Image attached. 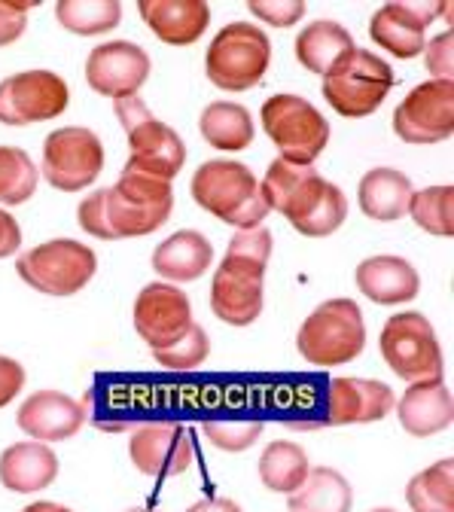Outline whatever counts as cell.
<instances>
[{"mask_svg": "<svg viewBox=\"0 0 454 512\" xmlns=\"http://www.w3.org/2000/svg\"><path fill=\"white\" fill-rule=\"evenodd\" d=\"M354 37L351 31L336 22V19H317L311 25H305L299 34H296V43H293V52H296V61L308 74H317V77H327V71L333 64L348 52L354 49Z\"/></svg>", "mask_w": 454, "mask_h": 512, "instance_id": "27", "label": "cell"}, {"mask_svg": "<svg viewBox=\"0 0 454 512\" xmlns=\"http://www.w3.org/2000/svg\"><path fill=\"white\" fill-rule=\"evenodd\" d=\"M135 330L147 342L150 351H162L174 345L196 320H192V302L189 296L168 281L147 284L132 308Z\"/></svg>", "mask_w": 454, "mask_h": 512, "instance_id": "18", "label": "cell"}, {"mask_svg": "<svg viewBox=\"0 0 454 512\" xmlns=\"http://www.w3.org/2000/svg\"><path fill=\"white\" fill-rule=\"evenodd\" d=\"M186 512H244L232 497H205L199 503H192Z\"/></svg>", "mask_w": 454, "mask_h": 512, "instance_id": "43", "label": "cell"}, {"mask_svg": "<svg viewBox=\"0 0 454 512\" xmlns=\"http://www.w3.org/2000/svg\"><path fill=\"white\" fill-rule=\"evenodd\" d=\"M424 68L433 74L430 80H454V31H442L424 43Z\"/></svg>", "mask_w": 454, "mask_h": 512, "instance_id": "39", "label": "cell"}, {"mask_svg": "<svg viewBox=\"0 0 454 512\" xmlns=\"http://www.w3.org/2000/svg\"><path fill=\"white\" fill-rule=\"evenodd\" d=\"M22 512H74L71 506H61V503H55V500H34V503H28Z\"/></svg>", "mask_w": 454, "mask_h": 512, "instance_id": "44", "label": "cell"}, {"mask_svg": "<svg viewBox=\"0 0 454 512\" xmlns=\"http://www.w3.org/2000/svg\"><path fill=\"white\" fill-rule=\"evenodd\" d=\"M128 458L135 470L153 479H174L196 464V445L177 421H147L128 436Z\"/></svg>", "mask_w": 454, "mask_h": 512, "instance_id": "16", "label": "cell"}, {"mask_svg": "<svg viewBox=\"0 0 454 512\" xmlns=\"http://www.w3.org/2000/svg\"><path fill=\"white\" fill-rule=\"evenodd\" d=\"M250 16H256L263 25L272 28H290L299 25L305 16V4L302 0H247Z\"/></svg>", "mask_w": 454, "mask_h": 512, "instance_id": "37", "label": "cell"}, {"mask_svg": "<svg viewBox=\"0 0 454 512\" xmlns=\"http://www.w3.org/2000/svg\"><path fill=\"white\" fill-rule=\"evenodd\" d=\"M98 272V253L74 238H52L16 260V275L43 296H77Z\"/></svg>", "mask_w": 454, "mask_h": 512, "instance_id": "7", "label": "cell"}, {"mask_svg": "<svg viewBox=\"0 0 454 512\" xmlns=\"http://www.w3.org/2000/svg\"><path fill=\"white\" fill-rule=\"evenodd\" d=\"M104 171V144L86 125H64L46 135L40 177L58 192H83Z\"/></svg>", "mask_w": 454, "mask_h": 512, "instance_id": "11", "label": "cell"}, {"mask_svg": "<svg viewBox=\"0 0 454 512\" xmlns=\"http://www.w3.org/2000/svg\"><path fill=\"white\" fill-rule=\"evenodd\" d=\"M58 479V455L46 442H13L0 452V485L13 494H37Z\"/></svg>", "mask_w": 454, "mask_h": 512, "instance_id": "25", "label": "cell"}, {"mask_svg": "<svg viewBox=\"0 0 454 512\" xmlns=\"http://www.w3.org/2000/svg\"><path fill=\"white\" fill-rule=\"evenodd\" d=\"M77 226L86 235L98 238V241H113L110 223H107V186L104 189H95L92 196H86L77 205Z\"/></svg>", "mask_w": 454, "mask_h": 512, "instance_id": "38", "label": "cell"}, {"mask_svg": "<svg viewBox=\"0 0 454 512\" xmlns=\"http://www.w3.org/2000/svg\"><path fill=\"white\" fill-rule=\"evenodd\" d=\"M208 357H211V339H208L202 324H192L174 345H168L162 351H153V360L159 366H165V369H174V372L199 369Z\"/></svg>", "mask_w": 454, "mask_h": 512, "instance_id": "35", "label": "cell"}, {"mask_svg": "<svg viewBox=\"0 0 454 512\" xmlns=\"http://www.w3.org/2000/svg\"><path fill=\"white\" fill-rule=\"evenodd\" d=\"M357 293L375 305H406L421 293V275L406 260L394 253H378L363 260L354 272Z\"/></svg>", "mask_w": 454, "mask_h": 512, "instance_id": "21", "label": "cell"}, {"mask_svg": "<svg viewBox=\"0 0 454 512\" xmlns=\"http://www.w3.org/2000/svg\"><path fill=\"white\" fill-rule=\"evenodd\" d=\"M138 16L156 40L168 46H192L211 25V4L205 0H138Z\"/></svg>", "mask_w": 454, "mask_h": 512, "instance_id": "22", "label": "cell"}, {"mask_svg": "<svg viewBox=\"0 0 454 512\" xmlns=\"http://www.w3.org/2000/svg\"><path fill=\"white\" fill-rule=\"evenodd\" d=\"M378 351L397 378L406 384L442 378V345L421 311H400L384 320Z\"/></svg>", "mask_w": 454, "mask_h": 512, "instance_id": "10", "label": "cell"}, {"mask_svg": "<svg viewBox=\"0 0 454 512\" xmlns=\"http://www.w3.org/2000/svg\"><path fill=\"white\" fill-rule=\"evenodd\" d=\"M269 263L226 250L223 263L211 278V311L226 327H250L266 305Z\"/></svg>", "mask_w": 454, "mask_h": 512, "instance_id": "12", "label": "cell"}, {"mask_svg": "<svg viewBox=\"0 0 454 512\" xmlns=\"http://www.w3.org/2000/svg\"><path fill=\"white\" fill-rule=\"evenodd\" d=\"M256 473H259V482H263L272 494L290 497L311 473V461L299 442L275 439L263 448V455H259Z\"/></svg>", "mask_w": 454, "mask_h": 512, "instance_id": "30", "label": "cell"}, {"mask_svg": "<svg viewBox=\"0 0 454 512\" xmlns=\"http://www.w3.org/2000/svg\"><path fill=\"white\" fill-rule=\"evenodd\" d=\"M369 512H397V509H391V506H378V509H369Z\"/></svg>", "mask_w": 454, "mask_h": 512, "instance_id": "46", "label": "cell"}, {"mask_svg": "<svg viewBox=\"0 0 454 512\" xmlns=\"http://www.w3.org/2000/svg\"><path fill=\"white\" fill-rule=\"evenodd\" d=\"M28 372L16 357L0 354V409H7L25 391Z\"/></svg>", "mask_w": 454, "mask_h": 512, "instance_id": "41", "label": "cell"}, {"mask_svg": "<svg viewBox=\"0 0 454 512\" xmlns=\"http://www.w3.org/2000/svg\"><path fill=\"white\" fill-rule=\"evenodd\" d=\"M40 183V168L22 147H0V208L31 202Z\"/></svg>", "mask_w": 454, "mask_h": 512, "instance_id": "34", "label": "cell"}, {"mask_svg": "<svg viewBox=\"0 0 454 512\" xmlns=\"http://www.w3.org/2000/svg\"><path fill=\"white\" fill-rule=\"evenodd\" d=\"M394 83H397V77H394L391 64L369 49L354 46L327 71L320 89H323L327 104L339 116L366 119L384 104V98L391 95Z\"/></svg>", "mask_w": 454, "mask_h": 512, "instance_id": "5", "label": "cell"}, {"mask_svg": "<svg viewBox=\"0 0 454 512\" xmlns=\"http://www.w3.org/2000/svg\"><path fill=\"white\" fill-rule=\"evenodd\" d=\"M394 409H397L400 427L415 439L436 436V433L448 430L454 421V400H451V391L445 388L442 378H427V381L409 384L403 397L394 403Z\"/></svg>", "mask_w": 454, "mask_h": 512, "instance_id": "23", "label": "cell"}, {"mask_svg": "<svg viewBox=\"0 0 454 512\" xmlns=\"http://www.w3.org/2000/svg\"><path fill=\"white\" fill-rule=\"evenodd\" d=\"M259 125L275 144L278 159L293 165H314L333 135L327 116L299 95H272L259 110Z\"/></svg>", "mask_w": 454, "mask_h": 512, "instance_id": "8", "label": "cell"}, {"mask_svg": "<svg viewBox=\"0 0 454 512\" xmlns=\"http://www.w3.org/2000/svg\"><path fill=\"white\" fill-rule=\"evenodd\" d=\"M150 263H153V272L159 275V281L189 284V281H199L211 272L214 244L199 229H180V232L168 235L162 244H156Z\"/></svg>", "mask_w": 454, "mask_h": 512, "instance_id": "24", "label": "cell"}, {"mask_svg": "<svg viewBox=\"0 0 454 512\" xmlns=\"http://www.w3.org/2000/svg\"><path fill=\"white\" fill-rule=\"evenodd\" d=\"M406 214L421 232L436 235V238H451L454 235V186L439 183V186L415 189Z\"/></svg>", "mask_w": 454, "mask_h": 512, "instance_id": "33", "label": "cell"}, {"mask_svg": "<svg viewBox=\"0 0 454 512\" xmlns=\"http://www.w3.org/2000/svg\"><path fill=\"white\" fill-rule=\"evenodd\" d=\"M412 180L397 168H369L357 186V205L375 223H397L409 211Z\"/></svg>", "mask_w": 454, "mask_h": 512, "instance_id": "26", "label": "cell"}, {"mask_svg": "<svg viewBox=\"0 0 454 512\" xmlns=\"http://www.w3.org/2000/svg\"><path fill=\"white\" fill-rule=\"evenodd\" d=\"M71 89L55 71H22L0 80V125H34L64 116Z\"/></svg>", "mask_w": 454, "mask_h": 512, "instance_id": "14", "label": "cell"}, {"mask_svg": "<svg viewBox=\"0 0 454 512\" xmlns=\"http://www.w3.org/2000/svg\"><path fill=\"white\" fill-rule=\"evenodd\" d=\"M406 503L412 512H454V461L442 458L415 473L406 485Z\"/></svg>", "mask_w": 454, "mask_h": 512, "instance_id": "32", "label": "cell"}, {"mask_svg": "<svg viewBox=\"0 0 454 512\" xmlns=\"http://www.w3.org/2000/svg\"><path fill=\"white\" fill-rule=\"evenodd\" d=\"M189 189L202 211L226 226H235V232L266 226V217L272 214L263 199V189H259V177L235 159L202 162L199 171L192 174Z\"/></svg>", "mask_w": 454, "mask_h": 512, "instance_id": "2", "label": "cell"}, {"mask_svg": "<svg viewBox=\"0 0 454 512\" xmlns=\"http://www.w3.org/2000/svg\"><path fill=\"white\" fill-rule=\"evenodd\" d=\"M354 488L333 467H311L305 482L290 494V512H351Z\"/></svg>", "mask_w": 454, "mask_h": 512, "instance_id": "29", "label": "cell"}, {"mask_svg": "<svg viewBox=\"0 0 454 512\" xmlns=\"http://www.w3.org/2000/svg\"><path fill=\"white\" fill-rule=\"evenodd\" d=\"M199 132L202 138L223 153H241L253 144L256 125L244 104L238 101H214L199 116Z\"/></svg>", "mask_w": 454, "mask_h": 512, "instance_id": "28", "label": "cell"}, {"mask_svg": "<svg viewBox=\"0 0 454 512\" xmlns=\"http://www.w3.org/2000/svg\"><path fill=\"white\" fill-rule=\"evenodd\" d=\"M153 74V58L144 46L132 40H107L98 43L86 58V83L92 92L122 101L144 89Z\"/></svg>", "mask_w": 454, "mask_h": 512, "instance_id": "17", "label": "cell"}, {"mask_svg": "<svg viewBox=\"0 0 454 512\" xmlns=\"http://www.w3.org/2000/svg\"><path fill=\"white\" fill-rule=\"evenodd\" d=\"M19 250H22V226L7 208H0V260H10Z\"/></svg>", "mask_w": 454, "mask_h": 512, "instance_id": "42", "label": "cell"}, {"mask_svg": "<svg viewBox=\"0 0 454 512\" xmlns=\"http://www.w3.org/2000/svg\"><path fill=\"white\" fill-rule=\"evenodd\" d=\"M272 64V40L253 22H229L223 25L208 52L205 74L223 92H247L266 80Z\"/></svg>", "mask_w": 454, "mask_h": 512, "instance_id": "6", "label": "cell"}, {"mask_svg": "<svg viewBox=\"0 0 454 512\" xmlns=\"http://www.w3.org/2000/svg\"><path fill=\"white\" fill-rule=\"evenodd\" d=\"M366 348V317L354 299L320 302L296 333V351L308 366L333 369L357 360Z\"/></svg>", "mask_w": 454, "mask_h": 512, "instance_id": "3", "label": "cell"}, {"mask_svg": "<svg viewBox=\"0 0 454 512\" xmlns=\"http://www.w3.org/2000/svg\"><path fill=\"white\" fill-rule=\"evenodd\" d=\"M397 394L391 384L375 378H333L327 388V424L348 427V424H375L394 412Z\"/></svg>", "mask_w": 454, "mask_h": 512, "instance_id": "19", "label": "cell"}, {"mask_svg": "<svg viewBox=\"0 0 454 512\" xmlns=\"http://www.w3.org/2000/svg\"><path fill=\"white\" fill-rule=\"evenodd\" d=\"M174 211V189L165 180L122 171L113 186H107V223L113 241L144 238L168 223Z\"/></svg>", "mask_w": 454, "mask_h": 512, "instance_id": "9", "label": "cell"}, {"mask_svg": "<svg viewBox=\"0 0 454 512\" xmlns=\"http://www.w3.org/2000/svg\"><path fill=\"white\" fill-rule=\"evenodd\" d=\"M34 4H7L0 0V49L13 46L28 31V13Z\"/></svg>", "mask_w": 454, "mask_h": 512, "instance_id": "40", "label": "cell"}, {"mask_svg": "<svg viewBox=\"0 0 454 512\" xmlns=\"http://www.w3.org/2000/svg\"><path fill=\"white\" fill-rule=\"evenodd\" d=\"M113 107H116V116L125 128V138H128V162L122 171L171 183L186 165L183 138L168 122L153 116L150 107L138 95L113 101Z\"/></svg>", "mask_w": 454, "mask_h": 512, "instance_id": "4", "label": "cell"}, {"mask_svg": "<svg viewBox=\"0 0 454 512\" xmlns=\"http://www.w3.org/2000/svg\"><path fill=\"white\" fill-rule=\"evenodd\" d=\"M55 22L77 37H101L122 22V4L119 0H58Z\"/></svg>", "mask_w": 454, "mask_h": 512, "instance_id": "31", "label": "cell"}, {"mask_svg": "<svg viewBox=\"0 0 454 512\" xmlns=\"http://www.w3.org/2000/svg\"><path fill=\"white\" fill-rule=\"evenodd\" d=\"M208 442L220 452H247L263 436V421H205L202 424Z\"/></svg>", "mask_w": 454, "mask_h": 512, "instance_id": "36", "label": "cell"}, {"mask_svg": "<svg viewBox=\"0 0 454 512\" xmlns=\"http://www.w3.org/2000/svg\"><path fill=\"white\" fill-rule=\"evenodd\" d=\"M86 418H89L86 403L61 391H34L16 412L19 430L28 439L46 442V445L74 439L83 430Z\"/></svg>", "mask_w": 454, "mask_h": 512, "instance_id": "20", "label": "cell"}, {"mask_svg": "<svg viewBox=\"0 0 454 512\" xmlns=\"http://www.w3.org/2000/svg\"><path fill=\"white\" fill-rule=\"evenodd\" d=\"M439 16L451 19V4H445V0H424V4L394 0V4H384L372 13L369 37L394 58H418L427 43V28Z\"/></svg>", "mask_w": 454, "mask_h": 512, "instance_id": "15", "label": "cell"}, {"mask_svg": "<svg viewBox=\"0 0 454 512\" xmlns=\"http://www.w3.org/2000/svg\"><path fill=\"white\" fill-rule=\"evenodd\" d=\"M125 512H159V509H144V506H135V509H125Z\"/></svg>", "mask_w": 454, "mask_h": 512, "instance_id": "45", "label": "cell"}, {"mask_svg": "<svg viewBox=\"0 0 454 512\" xmlns=\"http://www.w3.org/2000/svg\"><path fill=\"white\" fill-rule=\"evenodd\" d=\"M394 135L412 147H433L454 135V80L415 86L394 110Z\"/></svg>", "mask_w": 454, "mask_h": 512, "instance_id": "13", "label": "cell"}, {"mask_svg": "<svg viewBox=\"0 0 454 512\" xmlns=\"http://www.w3.org/2000/svg\"><path fill=\"white\" fill-rule=\"evenodd\" d=\"M263 199L269 211H278L305 238H327L348 220V196L342 186L330 183L314 165H293L275 159L263 180Z\"/></svg>", "mask_w": 454, "mask_h": 512, "instance_id": "1", "label": "cell"}]
</instances>
